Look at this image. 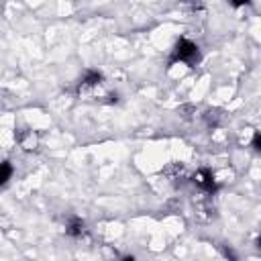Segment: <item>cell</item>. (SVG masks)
Returning <instances> with one entry per match:
<instances>
[{
  "label": "cell",
  "instance_id": "obj_7",
  "mask_svg": "<svg viewBox=\"0 0 261 261\" xmlns=\"http://www.w3.org/2000/svg\"><path fill=\"white\" fill-rule=\"evenodd\" d=\"M120 261H137V259H135V257H133V255H126V257H122V259H120Z\"/></svg>",
  "mask_w": 261,
  "mask_h": 261
},
{
  "label": "cell",
  "instance_id": "obj_4",
  "mask_svg": "<svg viewBox=\"0 0 261 261\" xmlns=\"http://www.w3.org/2000/svg\"><path fill=\"white\" fill-rule=\"evenodd\" d=\"M102 73L98 69H88L82 77V88H94V86H100L102 84Z\"/></svg>",
  "mask_w": 261,
  "mask_h": 261
},
{
  "label": "cell",
  "instance_id": "obj_1",
  "mask_svg": "<svg viewBox=\"0 0 261 261\" xmlns=\"http://www.w3.org/2000/svg\"><path fill=\"white\" fill-rule=\"evenodd\" d=\"M200 59V49L194 41L181 37L175 41L173 45V51H171V57H169V63H175V61H181V63H188V65H194L198 63Z\"/></svg>",
  "mask_w": 261,
  "mask_h": 261
},
{
  "label": "cell",
  "instance_id": "obj_2",
  "mask_svg": "<svg viewBox=\"0 0 261 261\" xmlns=\"http://www.w3.org/2000/svg\"><path fill=\"white\" fill-rule=\"evenodd\" d=\"M194 184H196L202 192H208V194H214V192L218 190V181H216L214 173H212L210 169H206V167H202V169H198V171L194 173Z\"/></svg>",
  "mask_w": 261,
  "mask_h": 261
},
{
  "label": "cell",
  "instance_id": "obj_8",
  "mask_svg": "<svg viewBox=\"0 0 261 261\" xmlns=\"http://www.w3.org/2000/svg\"><path fill=\"white\" fill-rule=\"evenodd\" d=\"M255 245H257V249H261V232H259V237H257V241H255Z\"/></svg>",
  "mask_w": 261,
  "mask_h": 261
},
{
  "label": "cell",
  "instance_id": "obj_5",
  "mask_svg": "<svg viewBox=\"0 0 261 261\" xmlns=\"http://www.w3.org/2000/svg\"><path fill=\"white\" fill-rule=\"evenodd\" d=\"M12 177V165L8 163V161H4L2 163V175H0V181H2V186L4 184H8V179Z\"/></svg>",
  "mask_w": 261,
  "mask_h": 261
},
{
  "label": "cell",
  "instance_id": "obj_3",
  "mask_svg": "<svg viewBox=\"0 0 261 261\" xmlns=\"http://www.w3.org/2000/svg\"><path fill=\"white\" fill-rule=\"evenodd\" d=\"M65 234L71 237V239H80L86 234V222L80 218V216H71L65 224Z\"/></svg>",
  "mask_w": 261,
  "mask_h": 261
},
{
  "label": "cell",
  "instance_id": "obj_6",
  "mask_svg": "<svg viewBox=\"0 0 261 261\" xmlns=\"http://www.w3.org/2000/svg\"><path fill=\"white\" fill-rule=\"evenodd\" d=\"M251 147H253L255 151L261 153V133H255V135H253V139H251Z\"/></svg>",
  "mask_w": 261,
  "mask_h": 261
}]
</instances>
